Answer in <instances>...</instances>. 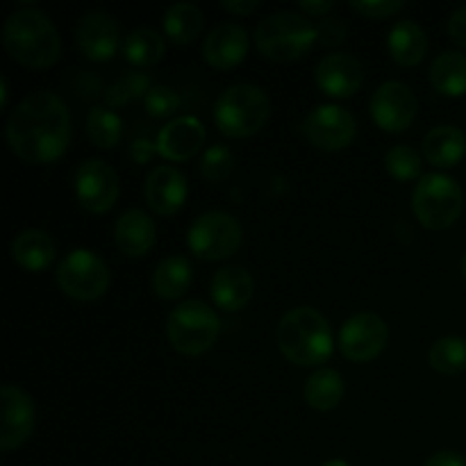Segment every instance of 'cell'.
<instances>
[{"label":"cell","instance_id":"cell-43","mask_svg":"<svg viewBox=\"0 0 466 466\" xmlns=\"http://www.w3.org/2000/svg\"><path fill=\"white\" fill-rule=\"evenodd\" d=\"M0 105H7V80L5 77H0Z\"/></svg>","mask_w":466,"mask_h":466},{"label":"cell","instance_id":"cell-4","mask_svg":"<svg viewBox=\"0 0 466 466\" xmlns=\"http://www.w3.org/2000/svg\"><path fill=\"white\" fill-rule=\"evenodd\" d=\"M271 116V98L253 82H237L223 89L214 103V123L218 132L230 139L253 137L267 126Z\"/></svg>","mask_w":466,"mask_h":466},{"label":"cell","instance_id":"cell-26","mask_svg":"<svg viewBox=\"0 0 466 466\" xmlns=\"http://www.w3.org/2000/svg\"><path fill=\"white\" fill-rule=\"evenodd\" d=\"M428 77L437 94L460 98L466 96V53L462 50H444L437 55L428 68Z\"/></svg>","mask_w":466,"mask_h":466},{"label":"cell","instance_id":"cell-15","mask_svg":"<svg viewBox=\"0 0 466 466\" xmlns=\"http://www.w3.org/2000/svg\"><path fill=\"white\" fill-rule=\"evenodd\" d=\"M314 82L330 98H350L364 85V66L355 55L335 50L319 59L314 66Z\"/></svg>","mask_w":466,"mask_h":466},{"label":"cell","instance_id":"cell-10","mask_svg":"<svg viewBox=\"0 0 466 466\" xmlns=\"http://www.w3.org/2000/svg\"><path fill=\"white\" fill-rule=\"evenodd\" d=\"M300 132L314 148L323 153H337L353 144L358 135V121L341 105H317L300 123Z\"/></svg>","mask_w":466,"mask_h":466},{"label":"cell","instance_id":"cell-2","mask_svg":"<svg viewBox=\"0 0 466 466\" xmlns=\"http://www.w3.org/2000/svg\"><path fill=\"white\" fill-rule=\"evenodd\" d=\"M3 46L27 68L53 66L62 53V39L48 14L36 7H21L5 18Z\"/></svg>","mask_w":466,"mask_h":466},{"label":"cell","instance_id":"cell-7","mask_svg":"<svg viewBox=\"0 0 466 466\" xmlns=\"http://www.w3.org/2000/svg\"><path fill=\"white\" fill-rule=\"evenodd\" d=\"M217 312L198 299L177 303L167 317V339L173 349L187 358L205 355L218 339Z\"/></svg>","mask_w":466,"mask_h":466},{"label":"cell","instance_id":"cell-18","mask_svg":"<svg viewBox=\"0 0 466 466\" xmlns=\"http://www.w3.org/2000/svg\"><path fill=\"white\" fill-rule=\"evenodd\" d=\"M250 48V36L237 23H221L203 41V57L217 71L239 66Z\"/></svg>","mask_w":466,"mask_h":466},{"label":"cell","instance_id":"cell-16","mask_svg":"<svg viewBox=\"0 0 466 466\" xmlns=\"http://www.w3.org/2000/svg\"><path fill=\"white\" fill-rule=\"evenodd\" d=\"M76 41L80 53L91 62H109L121 48V27L107 12H89L77 21Z\"/></svg>","mask_w":466,"mask_h":466},{"label":"cell","instance_id":"cell-1","mask_svg":"<svg viewBox=\"0 0 466 466\" xmlns=\"http://www.w3.org/2000/svg\"><path fill=\"white\" fill-rule=\"evenodd\" d=\"M9 150L27 164H53L71 146V109L55 91L25 96L5 126Z\"/></svg>","mask_w":466,"mask_h":466},{"label":"cell","instance_id":"cell-39","mask_svg":"<svg viewBox=\"0 0 466 466\" xmlns=\"http://www.w3.org/2000/svg\"><path fill=\"white\" fill-rule=\"evenodd\" d=\"M449 36L458 46L466 48V7L455 9L449 18Z\"/></svg>","mask_w":466,"mask_h":466},{"label":"cell","instance_id":"cell-29","mask_svg":"<svg viewBox=\"0 0 466 466\" xmlns=\"http://www.w3.org/2000/svg\"><path fill=\"white\" fill-rule=\"evenodd\" d=\"M121 53L135 66H153L164 57L167 44H164V36L153 27H137L123 39Z\"/></svg>","mask_w":466,"mask_h":466},{"label":"cell","instance_id":"cell-42","mask_svg":"<svg viewBox=\"0 0 466 466\" xmlns=\"http://www.w3.org/2000/svg\"><path fill=\"white\" fill-rule=\"evenodd\" d=\"M221 7L226 12L237 14V16H248L259 7V3L258 0H221Z\"/></svg>","mask_w":466,"mask_h":466},{"label":"cell","instance_id":"cell-36","mask_svg":"<svg viewBox=\"0 0 466 466\" xmlns=\"http://www.w3.org/2000/svg\"><path fill=\"white\" fill-rule=\"evenodd\" d=\"M350 7L362 16L380 21V18H391L405 7L403 0H350Z\"/></svg>","mask_w":466,"mask_h":466},{"label":"cell","instance_id":"cell-35","mask_svg":"<svg viewBox=\"0 0 466 466\" xmlns=\"http://www.w3.org/2000/svg\"><path fill=\"white\" fill-rule=\"evenodd\" d=\"M144 109L153 118H168L180 107V96L168 85H153L144 96Z\"/></svg>","mask_w":466,"mask_h":466},{"label":"cell","instance_id":"cell-17","mask_svg":"<svg viewBox=\"0 0 466 466\" xmlns=\"http://www.w3.org/2000/svg\"><path fill=\"white\" fill-rule=\"evenodd\" d=\"M187 177L180 168L171 164H159L150 168L144 180L146 205L159 217H173L180 212L187 203Z\"/></svg>","mask_w":466,"mask_h":466},{"label":"cell","instance_id":"cell-19","mask_svg":"<svg viewBox=\"0 0 466 466\" xmlns=\"http://www.w3.org/2000/svg\"><path fill=\"white\" fill-rule=\"evenodd\" d=\"M205 144V126L196 116H176L159 130L157 155L168 162L196 157Z\"/></svg>","mask_w":466,"mask_h":466},{"label":"cell","instance_id":"cell-25","mask_svg":"<svg viewBox=\"0 0 466 466\" xmlns=\"http://www.w3.org/2000/svg\"><path fill=\"white\" fill-rule=\"evenodd\" d=\"M194 280V267L180 253L167 255L153 271V291L162 300H177L189 291Z\"/></svg>","mask_w":466,"mask_h":466},{"label":"cell","instance_id":"cell-40","mask_svg":"<svg viewBox=\"0 0 466 466\" xmlns=\"http://www.w3.org/2000/svg\"><path fill=\"white\" fill-rule=\"evenodd\" d=\"M423 466H466V458L458 451H437L423 462Z\"/></svg>","mask_w":466,"mask_h":466},{"label":"cell","instance_id":"cell-5","mask_svg":"<svg viewBox=\"0 0 466 466\" xmlns=\"http://www.w3.org/2000/svg\"><path fill=\"white\" fill-rule=\"evenodd\" d=\"M317 44V25L305 14L282 9L255 27V46L271 62H296Z\"/></svg>","mask_w":466,"mask_h":466},{"label":"cell","instance_id":"cell-31","mask_svg":"<svg viewBox=\"0 0 466 466\" xmlns=\"http://www.w3.org/2000/svg\"><path fill=\"white\" fill-rule=\"evenodd\" d=\"M428 364L441 376H460L466 371V339L446 335L432 341L428 350Z\"/></svg>","mask_w":466,"mask_h":466},{"label":"cell","instance_id":"cell-23","mask_svg":"<svg viewBox=\"0 0 466 466\" xmlns=\"http://www.w3.org/2000/svg\"><path fill=\"white\" fill-rule=\"evenodd\" d=\"M55 255H57V244L46 230L27 228L12 241V259L25 271H46L55 262Z\"/></svg>","mask_w":466,"mask_h":466},{"label":"cell","instance_id":"cell-45","mask_svg":"<svg viewBox=\"0 0 466 466\" xmlns=\"http://www.w3.org/2000/svg\"><path fill=\"white\" fill-rule=\"evenodd\" d=\"M460 271H462V276H464V280H466V250H464L462 259H460Z\"/></svg>","mask_w":466,"mask_h":466},{"label":"cell","instance_id":"cell-21","mask_svg":"<svg viewBox=\"0 0 466 466\" xmlns=\"http://www.w3.org/2000/svg\"><path fill=\"white\" fill-rule=\"evenodd\" d=\"M157 239V226L146 209L130 208L116 218L114 241L126 258H144L150 253Z\"/></svg>","mask_w":466,"mask_h":466},{"label":"cell","instance_id":"cell-28","mask_svg":"<svg viewBox=\"0 0 466 466\" xmlns=\"http://www.w3.org/2000/svg\"><path fill=\"white\" fill-rule=\"evenodd\" d=\"M203 21V12L194 3H173L162 18L164 32L177 46H187L198 39Z\"/></svg>","mask_w":466,"mask_h":466},{"label":"cell","instance_id":"cell-13","mask_svg":"<svg viewBox=\"0 0 466 466\" xmlns=\"http://www.w3.org/2000/svg\"><path fill=\"white\" fill-rule=\"evenodd\" d=\"M369 109H371V118L380 130L399 135V132L412 127L419 114V98L412 86L405 85V82L387 80L373 91Z\"/></svg>","mask_w":466,"mask_h":466},{"label":"cell","instance_id":"cell-44","mask_svg":"<svg viewBox=\"0 0 466 466\" xmlns=\"http://www.w3.org/2000/svg\"><path fill=\"white\" fill-rule=\"evenodd\" d=\"M321 466H350L346 460H328V462H323Z\"/></svg>","mask_w":466,"mask_h":466},{"label":"cell","instance_id":"cell-27","mask_svg":"<svg viewBox=\"0 0 466 466\" xmlns=\"http://www.w3.org/2000/svg\"><path fill=\"white\" fill-rule=\"evenodd\" d=\"M344 378L339 371L330 367H321L309 373L303 385V399L317 412H330L344 399Z\"/></svg>","mask_w":466,"mask_h":466},{"label":"cell","instance_id":"cell-38","mask_svg":"<svg viewBox=\"0 0 466 466\" xmlns=\"http://www.w3.org/2000/svg\"><path fill=\"white\" fill-rule=\"evenodd\" d=\"M127 155L135 164H148L157 155V141H150L148 137H137L127 148Z\"/></svg>","mask_w":466,"mask_h":466},{"label":"cell","instance_id":"cell-22","mask_svg":"<svg viewBox=\"0 0 466 466\" xmlns=\"http://www.w3.org/2000/svg\"><path fill=\"white\" fill-rule=\"evenodd\" d=\"M423 157L435 168H453L458 167L466 155V135L458 126L441 123L428 130L423 137Z\"/></svg>","mask_w":466,"mask_h":466},{"label":"cell","instance_id":"cell-33","mask_svg":"<svg viewBox=\"0 0 466 466\" xmlns=\"http://www.w3.org/2000/svg\"><path fill=\"white\" fill-rule=\"evenodd\" d=\"M153 86L150 82V76L144 71H127L118 77L116 82H112L105 94V100H107L109 107H123V105L132 103L135 98H144L148 94V89Z\"/></svg>","mask_w":466,"mask_h":466},{"label":"cell","instance_id":"cell-3","mask_svg":"<svg viewBox=\"0 0 466 466\" xmlns=\"http://www.w3.org/2000/svg\"><path fill=\"white\" fill-rule=\"evenodd\" d=\"M276 344L287 362L296 367L321 369L335 350L330 321L309 305H300L282 314L276 330Z\"/></svg>","mask_w":466,"mask_h":466},{"label":"cell","instance_id":"cell-32","mask_svg":"<svg viewBox=\"0 0 466 466\" xmlns=\"http://www.w3.org/2000/svg\"><path fill=\"white\" fill-rule=\"evenodd\" d=\"M385 168L394 180L412 182L423 177V157L410 144H396L385 153Z\"/></svg>","mask_w":466,"mask_h":466},{"label":"cell","instance_id":"cell-6","mask_svg":"<svg viewBox=\"0 0 466 466\" xmlns=\"http://www.w3.org/2000/svg\"><path fill=\"white\" fill-rule=\"evenodd\" d=\"M464 191L446 173H423L412 191V212L428 230H446L462 217Z\"/></svg>","mask_w":466,"mask_h":466},{"label":"cell","instance_id":"cell-11","mask_svg":"<svg viewBox=\"0 0 466 466\" xmlns=\"http://www.w3.org/2000/svg\"><path fill=\"white\" fill-rule=\"evenodd\" d=\"M390 341V326L376 312H358L344 321L339 330V350L355 364L380 358Z\"/></svg>","mask_w":466,"mask_h":466},{"label":"cell","instance_id":"cell-12","mask_svg":"<svg viewBox=\"0 0 466 466\" xmlns=\"http://www.w3.org/2000/svg\"><path fill=\"white\" fill-rule=\"evenodd\" d=\"M73 191L86 212L105 214L116 205L121 185L116 171L105 159H85L73 176Z\"/></svg>","mask_w":466,"mask_h":466},{"label":"cell","instance_id":"cell-14","mask_svg":"<svg viewBox=\"0 0 466 466\" xmlns=\"http://www.w3.org/2000/svg\"><path fill=\"white\" fill-rule=\"evenodd\" d=\"M3 421H0V449L3 453L16 451L32 437L36 426V408L32 396L18 385H3L0 390Z\"/></svg>","mask_w":466,"mask_h":466},{"label":"cell","instance_id":"cell-8","mask_svg":"<svg viewBox=\"0 0 466 466\" xmlns=\"http://www.w3.org/2000/svg\"><path fill=\"white\" fill-rule=\"evenodd\" d=\"M244 228L239 218L223 209H209L196 217L187 230V246L203 262H221L241 248Z\"/></svg>","mask_w":466,"mask_h":466},{"label":"cell","instance_id":"cell-37","mask_svg":"<svg viewBox=\"0 0 466 466\" xmlns=\"http://www.w3.org/2000/svg\"><path fill=\"white\" fill-rule=\"evenodd\" d=\"M346 35H349V27H346V23L341 18L326 16L319 21L317 44L326 46V48H335V46H339L346 39Z\"/></svg>","mask_w":466,"mask_h":466},{"label":"cell","instance_id":"cell-20","mask_svg":"<svg viewBox=\"0 0 466 466\" xmlns=\"http://www.w3.org/2000/svg\"><path fill=\"white\" fill-rule=\"evenodd\" d=\"M214 305L226 312H241L248 308L255 294V278L241 264H226L218 268L209 282Z\"/></svg>","mask_w":466,"mask_h":466},{"label":"cell","instance_id":"cell-9","mask_svg":"<svg viewBox=\"0 0 466 466\" xmlns=\"http://www.w3.org/2000/svg\"><path fill=\"white\" fill-rule=\"evenodd\" d=\"M64 296L73 300H98L112 285V271L98 253L76 248L64 255L55 271Z\"/></svg>","mask_w":466,"mask_h":466},{"label":"cell","instance_id":"cell-24","mask_svg":"<svg viewBox=\"0 0 466 466\" xmlns=\"http://www.w3.org/2000/svg\"><path fill=\"white\" fill-rule=\"evenodd\" d=\"M387 48H390L391 59L396 64L405 68L417 66L428 53L426 30L412 18H400L391 25L390 36H387Z\"/></svg>","mask_w":466,"mask_h":466},{"label":"cell","instance_id":"cell-34","mask_svg":"<svg viewBox=\"0 0 466 466\" xmlns=\"http://www.w3.org/2000/svg\"><path fill=\"white\" fill-rule=\"evenodd\" d=\"M200 176L208 182H226L235 171V153L226 144H214L200 155Z\"/></svg>","mask_w":466,"mask_h":466},{"label":"cell","instance_id":"cell-41","mask_svg":"<svg viewBox=\"0 0 466 466\" xmlns=\"http://www.w3.org/2000/svg\"><path fill=\"white\" fill-rule=\"evenodd\" d=\"M299 9L305 14V16H328V12L335 9V3L332 0H300Z\"/></svg>","mask_w":466,"mask_h":466},{"label":"cell","instance_id":"cell-30","mask_svg":"<svg viewBox=\"0 0 466 466\" xmlns=\"http://www.w3.org/2000/svg\"><path fill=\"white\" fill-rule=\"evenodd\" d=\"M85 127L91 144L100 150L114 148L123 139V118L107 105H94L86 112Z\"/></svg>","mask_w":466,"mask_h":466}]
</instances>
